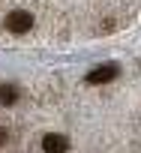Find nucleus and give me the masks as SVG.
I'll list each match as a JSON object with an SVG mask.
<instances>
[{"instance_id":"nucleus-1","label":"nucleus","mask_w":141,"mask_h":153,"mask_svg":"<svg viewBox=\"0 0 141 153\" xmlns=\"http://www.w3.org/2000/svg\"><path fill=\"white\" fill-rule=\"evenodd\" d=\"M6 30H12V33H27V30H33V15H30L27 9H12V12L6 15Z\"/></svg>"},{"instance_id":"nucleus-2","label":"nucleus","mask_w":141,"mask_h":153,"mask_svg":"<svg viewBox=\"0 0 141 153\" xmlns=\"http://www.w3.org/2000/svg\"><path fill=\"white\" fill-rule=\"evenodd\" d=\"M117 72H120V69H117L114 63H108V66L93 69V72L87 75V81H90V84H105V81H114V78H117Z\"/></svg>"},{"instance_id":"nucleus-5","label":"nucleus","mask_w":141,"mask_h":153,"mask_svg":"<svg viewBox=\"0 0 141 153\" xmlns=\"http://www.w3.org/2000/svg\"><path fill=\"white\" fill-rule=\"evenodd\" d=\"M0 144H6V129H0Z\"/></svg>"},{"instance_id":"nucleus-3","label":"nucleus","mask_w":141,"mask_h":153,"mask_svg":"<svg viewBox=\"0 0 141 153\" xmlns=\"http://www.w3.org/2000/svg\"><path fill=\"white\" fill-rule=\"evenodd\" d=\"M66 147H69V141H66L63 135H54V132H51V135L42 138V150H45V153H66Z\"/></svg>"},{"instance_id":"nucleus-4","label":"nucleus","mask_w":141,"mask_h":153,"mask_svg":"<svg viewBox=\"0 0 141 153\" xmlns=\"http://www.w3.org/2000/svg\"><path fill=\"white\" fill-rule=\"evenodd\" d=\"M18 99V87H12V84H0V102L3 105H12Z\"/></svg>"}]
</instances>
